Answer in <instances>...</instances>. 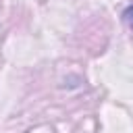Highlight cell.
Here are the masks:
<instances>
[{"label": "cell", "instance_id": "obj_1", "mask_svg": "<svg viewBox=\"0 0 133 133\" xmlns=\"http://www.w3.org/2000/svg\"><path fill=\"white\" fill-rule=\"evenodd\" d=\"M123 19H125V23H129V25L133 27V4L125 8V12H123Z\"/></svg>", "mask_w": 133, "mask_h": 133}]
</instances>
